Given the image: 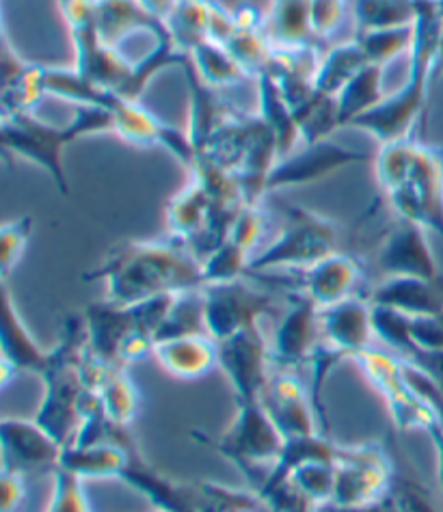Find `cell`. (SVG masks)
<instances>
[{"label": "cell", "mask_w": 443, "mask_h": 512, "mask_svg": "<svg viewBox=\"0 0 443 512\" xmlns=\"http://www.w3.org/2000/svg\"><path fill=\"white\" fill-rule=\"evenodd\" d=\"M214 204L206 188L191 178L178 195H173L165 210L169 236L186 242L197 255L208 238Z\"/></svg>", "instance_id": "4316f807"}, {"label": "cell", "mask_w": 443, "mask_h": 512, "mask_svg": "<svg viewBox=\"0 0 443 512\" xmlns=\"http://www.w3.org/2000/svg\"><path fill=\"white\" fill-rule=\"evenodd\" d=\"M441 13L435 0H418V18H415V39L409 52L407 78L402 87L387 96L377 109L359 117L351 128L370 134L379 145L400 139H409L424 113L428 91L435 80V59L441 33Z\"/></svg>", "instance_id": "277c9868"}, {"label": "cell", "mask_w": 443, "mask_h": 512, "mask_svg": "<svg viewBox=\"0 0 443 512\" xmlns=\"http://www.w3.org/2000/svg\"><path fill=\"white\" fill-rule=\"evenodd\" d=\"M171 42L180 52H191L210 42V0H180L167 20Z\"/></svg>", "instance_id": "e575fe53"}, {"label": "cell", "mask_w": 443, "mask_h": 512, "mask_svg": "<svg viewBox=\"0 0 443 512\" xmlns=\"http://www.w3.org/2000/svg\"><path fill=\"white\" fill-rule=\"evenodd\" d=\"M223 48L232 52V57L243 65L249 78H260L268 72L273 61V44L268 42L264 29H238Z\"/></svg>", "instance_id": "b9f144b4"}, {"label": "cell", "mask_w": 443, "mask_h": 512, "mask_svg": "<svg viewBox=\"0 0 443 512\" xmlns=\"http://www.w3.org/2000/svg\"><path fill=\"white\" fill-rule=\"evenodd\" d=\"M154 512H163V510H154Z\"/></svg>", "instance_id": "9f6ffc18"}, {"label": "cell", "mask_w": 443, "mask_h": 512, "mask_svg": "<svg viewBox=\"0 0 443 512\" xmlns=\"http://www.w3.org/2000/svg\"><path fill=\"white\" fill-rule=\"evenodd\" d=\"M383 70L385 67L370 63L338 93L342 128H351L359 117L377 109L387 98L383 89Z\"/></svg>", "instance_id": "d6a6232c"}, {"label": "cell", "mask_w": 443, "mask_h": 512, "mask_svg": "<svg viewBox=\"0 0 443 512\" xmlns=\"http://www.w3.org/2000/svg\"><path fill=\"white\" fill-rule=\"evenodd\" d=\"M320 333L329 346L353 361L377 340L370 301L351 296L338 305L320 309Z\"/></svg>", "instance_id": "d6986e66"}, {"label": "cell", "mask_w": 443, "mask_h": 512, "mask_svg": "<svg viewBox=\"0 0 443 512\" xmlns=\"http://www.w3.org/2000/svg\"><path fill=\"white\" fill-rule=\"evenodd\" d=\"M96 5V26L104 44L122 50L130 37L147 33L158 39H169L167 24L152 18L139 0H93Z\"/></svg>", "instance_id": "d4e9b609"}, {"label": "cell", "mask_w": 443, "mask_h": 512, "mask_svg": "<svg viewBox=\"0 0 443 512\" xmlns=\"http://www.w3.org/2000/svg\"><path fill=\"white\" fill-rule=\"evenodd\" d=\"M355 39L361 44V48H364L366 57L372 65L387 67L402 55L409 57L415 39V22L411 26H400V29L361 33L355 35Z\"/></svg>", "instance_id": "7bdbcfd3"}, {"label": "cell", "mask_w": 443, "mask_h": 512, "mask_svg": "<svg viewBox=\"0 0 443 512\" xmlns=\"http://www.w3.org/2000/svg\"><path fill=\"white\" fill-rule=\"evenodd\" d=\"M199 512H275L260 493L238 491L217 482L195 484Z\"/></svg>", "instance_id": "ab89813d"}, {"label": "cell", "mask_w": 443, "mask_h": 512, "mask_svg": "<svg viewBox=\"0 0 443 512\" xmlns=\"http://www.w3.org/2000/svg\"><path fill=\"white\" fill-rule=\"evenodd\" d=\"M394 463H396V469H394V480H392V487H389V493H392V497L398 502L400 510L402 512H441L437 502L433 500L431 491L426 489V484L415 476L409 467H402L396 454H394Z\"/></svg>", "instance_id": "ee69618b"}, {"label": "cell", "mask_w": 443, "mask_h": 512, "mask_svg": "<svg viewBox=\"0 0 443 512\" xmlns=\"http://www.w3.org/2000/svg\"><path fill=\"white\" fill-rule=\"evenodd\" d=\"M357 35L411 26L418 18V0H353Z\"/></svg>", "instance_id": "836d02e7"}, {"label": "cell", "mask_w": 443, "mask_h": 512, "mask_svg": "<svg viewBox=\"0 0 443 512\" xmlns=\"http://www.w3.org/2000/svg\"><path fill=\"white\" fill-rule=\"evenodd\" d=\"M320 512H402L398 502L392 497V493L383 495L381 500L372 502V504H366V506H351V508H344V506H333V504H327L322 506Z\"/></svg>", "instance_id": "681fc988"}, {"label": "cell", "mask_w": 443, "mask_h": 512, "mask_svg": "<svg viewBox=\"0 0 443 512\" xmlns=\"http://www.w3.org/2000/svg\"><path fill=\"white\" fill-rule=\"evenodd\" d=\"M268 227L264 208L245 206L234 221L230 234L204 260V279L208 284H223V281L243 279L249 271L253 249L258 247L260 238Z\"/></svg>", "instance_id": "2e32d148"}, {"label": "cell", "mask_w": 443, "mask_h": 512, "mask_svg": "<svg viewBox=\"0 0 443 512\" xmlns=\"http://www.w3.org/2000/svg\"><path fill=\"white\" fill-rule=\"evenodd\" d=\"M437 3V9H439V13H441V18H443V0H435Z\"/></svg>", "instance_id": "db71d44e"}, {"label": "cell", "mask_w": 443, "mask_h": 512, "mask_svg": "<svg viewBox=\"0 0 443 512\" xmlns=\"http://www.w3.org/2000/svg\"><path fill=\"white\" fill-rule=\"evenodd\" d=\"M260 402L286 441L322 433L314 400L294 370L275 368L262 389Z\"/></svg>", "instance_id": "5bb4252c"}, {"label": "cell", "mask_w": 443, "mask_h": 512, "mask_svg": "<svg viewBox=\"0 0 443 512\" xmlns=\"http://www.w3.org/2000/svg\"><path fill=\"white\" fill-rule=\"evenodd\" d=\"M294 115H297L299 121L303 145L327 141L342 128L338 98L325 96L320 91H316L310 100L299 106Z\"/></svg>", "instance_id": "f35d334b"}, {"label": "cell", "mask_w": 443, "mask_h": 512, "mask_svg": "<svg viewBox=\"0 0 443 512\" xmlns=\"http://www.w3.org/2000/svg\"><path fill=\"white\" fill-rule=\"evenodd\" d=\"M264 33L273 48L318 44L310 22V0H273L266 11Z\"/></svg>", "instance_id": "f546056e"}, {"label": "cell", "mask_w": 443, "mask_h": 512, "mask_svg": "<svg viewBox=\"0 0 443 512\" xmlns=\"http://www.w3.org/2000/svg\"><path fill=\"white\" fill-rule=\"evenodd\" d=\"M178 3H180V0H139V5H141L147 13H150L152 18H156V20H160V22H165V24H167V20L171 18V13L176 11Z\"/></svg>", "instance_id": "f907efd6"}, {"label": "cell", "mask_w": 443, "mask_h": 512, "mask_svg": "<svg viewBox=\"0 0 443 512\" xmlns=\"http://www.w3.org/2000/svg\"><path fill=\"white\" fill-rule=\"evenodd\" d=\"M368 65L370 61L357 39L333 46L327 52H322L316 72V91L338 98V93Z\"/></svg>", "instance_id": "4dcf8cb0"}, {"label": "cell", "mask_w": 443, "mask_h": 512, "mask_svg": "<svg viewBox=\"0 0 443 512\" xmlns=\"http://www.w3.org/2000/svg\"><path fill=\"white\" fill-rule=\"evenodd\" d=\"M100 132H113V117L109 111L93 106H76L72 121L65 126H52L35 113L5 115L0 119L3 150L46 171L63 197L70 195V180L63 163L65 147Z\"/></svg>", "instance_id": "5b68a950"}, {"label": "cell", "mask_w": 443, "mask_h": 512, "mask_svg": "<svg viewBox=\"0 0 443 512\" xmlns=\"http://www.w3.org/2000/svg\"><path fill=\"white\" fill-rule=\"evenodd\" d=\"M346 11L348 0H310V22L318 44L340 29Z\"/></svg>", "instance_id": "7dc6e473"}, {"label": "cell", "mask_w": 443, "mask_h": 512, "mask_svg": "<svg viewBox=\"0 0 443 512\" xmlns=\"http://www.w3.org/2000/svg\"><path fill=\"white\" fill-rule=\"evenodd\" d=\"M46 512H91L85 482L70 471H52V495Z\"/></svg>", "instance_id": "f6af8a7d"}, {"label": "cell", "mask_w": 443, "mask_h": 512, "mask_svg": "<svg viewBox=\"0 0 443 512\" xmlns=\"http://www.w3.org/2000/svg\"><path fill=\"white\" fill-rule=\"evenodd\" d=\"M219 368L230 381L236 404L260 400L262 389L271 376L273 350L266 342L260 325L238 331L217 342Z\"/></svg>", "instance_id": "8fae6325"}, {"label": "cell", "mask_w": 443, "mask_h": 512, "mask_svg": "<svg viewBox=\"0 0 443 512\" xmlns=\"http://www.w3.org/2000/svg\"><path fill=\"white\" fill-rule=\"evenodd\" d=\"M374 175L398 221L443 238V147L418 139L379 145Z\"/></svg>", "instance_id": "7a4b0ae2"}, {"label": "cell", "mask_w": 443, "mask_h": 512, "mask_svg": "<svg viewBox=\"0 0 443 512\" xmlns=\"http://www.w3.org/2000/svg\"><path fill=\"white\" fill-rule=\"evenodd\" d=\"M87 329L83 316H67L59 344L48 350V363L42 376L44 396L35 420L67 448L74 441L85 417L100 409L98 392L85 381Z\"/></svg>", "instance_id": "3957f363"}, {"label": "cell", "mask_w": 443, "mask_h": 512, "mask_svg": "<svg viewBox=\"0 0 443 512\" xmlns=\"http://www.w3.org/2000/svg\"><path fill=\"white\" fill-rule=\"evenodd\" d=\"M191 61L201 80L214 89L234 87L249 78V74L243 70V65L232 57V52L214 42L197 46L191 52Z\"/></svg>", "instance_id": "8d00e7d4"}, {"label": "cell", "mask_w": 443, "mask_h": 512, "mask_svg": "<svg viewBox=\"0 0 443 512\" xmlns=\"http://www.w3.org/2000/svg\"><path fill=\"white\" fill-rule=\"evenodd\" d=\"M186 335H210L206 325V299L204 288L193 292H182L173 299L169 314L160 327L156 342L171 338H186Z\"/></svg>", "instance_id": "d590c367"}, {"label": "cell", "mask_w": 443, "mask_h": 512, "mask_svg": "<svg viewBox=\"0 0 443 512\" xmlns=\"http://www.w3.org/2000/svg\"><path fill=\"white\" fill-rule=\"evenodd\" d=\"M46 91V65H31L13 78L11 83L3 85L0 102H3V117L5 115H20V113H35L44 98Z\"/></svg>", "instance_id": "60d3db41"}, {"label": "cell", "mask_w": 443, "mask_h": 512, "mask_svg": "<svg viewBox=\"0 0 443 512\" xmlns=\"http://www.w3.org/2000/svg\"><path fill=\"white\" fill-rule=\"evenodd\" d=\"M443 78V22H441V33H439V46H437V59H435V72H433V80L439 83Z\"/></svg>", "instance_id": "f5cc1de1"}, {"label": "cell", "mask_w": 443, "mask_h": 512, "mask_svg": "<svg viewBox=\"0 0 443 512\" xmlns=\"http://www.w3.org/2000/svg\"><path fill=\"white\" fill-rule=\"evenodd\" d=\"M132 448L134 439L128 433V426H119L113 441L93 443V446H67L59 469L70 471L83 482L122 480Z\"/></svg>", "instance_id": "ffe728a7"}, {"label": "cell", "mask_w": 443, "mask_h": 512, "mask_svg": "<svg viewBox=\"0 0 443 512\" xmlns=\"http://www.w3.org/2000/svg\"><path fill=\"white\" fill-rule=\"evenodd\" d=\"M122 482L141 493L156 510L163 512H199L195 484H182L160 474L145 461L137 443L130 452V463L124 469Z\"/></svg>", "instance_id": "7402d4cb"}, {"label": "cell", "mask_w": 443, "mask_h": 512, "mask_svg": "<svg viewBox=\"0 0 443 512\" xmlns=\"http://www.w3.org/2000/svg\"><path fill=\"white\" fill-rule=\"evenodd\" d=\"M100 409L106 420L117 426H130L139 413V389L132 383L128 368H117L98 389Z\"/></svg>", "instance_id": "74e56055"}, {"label": "cell", "mask_w": 443, "mask_h": 512, "mask_svg": "<svg viewBox=\"0 0 443 512\" xmlns=\"http://www.w3.org/2000/svg\"><path fill=\"white\" fill-rule=\"evenodd\" d=\"M431 439L435 443V452H437V476H439V484L443 489V426H437L435 430H431Z\"/></svg>", "instance_id": "816d5d0a"}, {"label": "cell", "mask_w": 443, "mask_h": 512, "mask_svg": "<svg viewBox=\"0 0 443 512\" xmlns=\"http://www.w3.org/2000/svg\"><path fill=\"white\" fill-rule=\"evenodd\" d=\"M109 113L113 117V134L122 141L134 147H163L186 169L193 167L197 152L189 134L165 124L150 109H145L141 100H128L117 93Z\"/></svg>", "instance_id": "4fadbf2b"}, {"label": "cell", "mask_w": 443, "mask_h": 512, "mask_svg": "<svg viewBox=\"0 0 443 512\" xmlns=\"http://www.w3.org/2000/svg\"><path fill=\"white\" fill-rule=\"evenodd\" d=\"M366 163H374V156L355 150V147H346L333 139L303 145L277 160L271 175H268L266 191L273 193L281 191V188L307 186L325 180L342 169Z\"/></svg>", "instance_id": "7c38bea8"}, {"label": "cell", "mask_w": 443, "mask_h": 512, "mask_svg": "<svg viewBox=\"0 0 443 512\" xmlns=\"http://www.w3.org/2000/svg\"><path fill=\"white\" fill-rule=\"evenodd\" d=\"M301 294H305L318 309L338 305L351 296L361 284V264L346 253H333L301 271Z\"/></svg>", "instance_id": "603a6c76"}, {"label": "cell", "mask_w": 443, "mask_h": 512, "mask_svg": "<svg viewBox=\"0 0 443 512\" xmlns=\"http://www.w3.org/2000/svg\"><path fill=\"white\" fill-rule=\"evenodd\" d=\"M201 441L234 463L255 484V489H260L266 478L262 469H271L286 446L284 435L279 433L260 400L236 404L234 420L223 430V435Z\"/></svg>", "instance_id": "52a82bcc"}, {"label": "cell", "mask_w": 443, "mask_h": 512, "mask_svg": "<svg viewBox=\"0 0 443 512\" xmlns=\"http://www.w3.org/2000/svg\"><path fill=\"white\" fill-rule=\"evenodd\" d=\"M320 338V309L301 292L290 296L271 344L277 368L297 370L310 363Z\"/></svg>", "instance_id": "e0dca14e"}, {"label": "cell", "mask_w": 443, "mask_h": 512, "mask_svg": "<svg viewBox=\"0 0 443 512\" xmlns=\"http://www.w3.org/2000/svg\"><path fill=\"white\" fill-rule=\"evenodd\" d=\"M0 437H3V469L22 476L59 469L65 446L37 420L5 417L0 424Z\"/></svg>", "instance_id": "9a60e30c"}, {"label": "cell", "mask_w": 443, "mask_h": 512, "mask_svg": "<svg viewBox=\"0 0 443 512\" xmlns=\"http://www.w3.org/2000/svg\"><path fill=\"white\" fill-rule=\"evenodd\" d=\"M255 80H258V115L268 130L273 132L279 158H284L294 150H299V143H303L297 115H294L292 106L271 76L262 74Z\"/></svg>", "instance_id": "f1b7e54d"}, {"label": "cell", "mask_w": 443, "mask_h": 512, "mask_svg": "<svg viewBox=\"0 0 443 512\" xmlns=\"http://www.w3.org/2000/svg\"><path fill=\"white\" fill-rule=\"evenodd\" d=\"M180 70L186 80V91H189V130L186 134H189L195 152H199L212 134L236 115V111H232L230 104L219 96V89L201 80L191 55L184 59Z\"/></svg>", "instance_id": "cb8c5ba5"}, {"label": "cell", "mask_w": 443, "mask_h": 512, "mask_svg": "<svg viewBox=\"0 0 443 512\" xmlns=\"http://www.w3.org/2000/svg\"><path fill=\"white\" fill-rule=\"evenodd\" d=\"M152 357L173 379L197 381L219 366V346L210 335H186L156 342Z\"/></svg>", "instance_id": "484cf974"}, {"label": "cell", "mask_w": 443, "mask_h": 512, "mask_svg": "<svg viewBox=\"0 0 443 512\" xmlns=\"http://www.w3.org/2000/svg\"><path fill=\"white\" fill-rule=\"evenodd\" d=\"M368 301L407 318L437 316L443 314V277H383L381 284L372 288Z\"/></svg>", "instance_id": "44dd1931"}, {"label": "cell", "mask_w": 443, "mask_h": 512, "mask_svg": "<svg viewBox=\"0 0 443 512\" xmlns=\"http://www.w3.org/2000/svg\"><path fill=\"white\" fill-rule=\"evenodd\" d=\"M340 232L331 219L301 206L286 208V225L279 236L255 253L249 262V277L266 275L286 268H305L338 253Z\"/></svg>", "instance_id": "8992f818"}, {"label": "cell", "mask_w": 443, "mask_h": 512, "mask_svg": "<svg viewBox=\"0 0 443 512\" xmlns=\"http://www.w3.org/2000/svg\"><path fill=\"white\" fill-rule=\"evenodd\" d=\"M33 234V219L22 217L16 221H9L0 229V268H3V279L11 275L13 268L18 266L22 255L29 247V240Z\"/></svg>", "instance_id": "bcb514c9"}, {"label": "cell", "mask_w": 443, "mask_h": 512, "mask_svg": "<svg viewBox=\"0 0 443 512\" xmlns=\"http://www.w3.org/2000/svg\"><path fill=\"white\" fill-rule=\"evenodd\" d=\"M0 482H3V491H0L3 493V500H0L3 512H16L26 497V476L16 474V471L3 469Z\"/></svg>", "instance_id": "c3c4849f"}, {"label": "cell", "mask_w": 443, "mask_h": 512, "mask_svg": "<svg viewBox=\"0 0 443 512\" xmlns=\"http://www.w3.org/2000/svg\"><path fill=\"white\" fill-rule=\"evenodd\" d=\"M83 279L102 281L106 301L122 307L206 286L204 262L186 242L173 236L119 242Z\"/></svg>", "instance_id": "6da1fadb"}, {"label": "cell", "mask_w": 443, "mask_h": 512, "mask_svg": "<svg viewBox=\"0 0 443 512\" xmlns=\"http://www.w3.org/2000/svg\"><path fill=\"white\" fill-rule=\"evenodd\" d=\"M46 91L48 96L70 102L74 106H93L109 111L117 93L104 89L80 74L76 67H48L46 65Z\"/></svg>", "instance_id": "1f68e13d"}, {"label": "cell", "mask_w": 443, "mask_h": 512, "mask_svg": "<svg viewBox=\"0 0 443 512\" xmlns=\"http://www.w3.org/2000/svg\"><path fill=\"white\" fill-rule=\"evenodd\" d=\"M305 512H320V508H314V510H305Z\"/></svg>", "instance_id": "11a10c76"}, {"label": "cell", "mask_w": 443, "mask_h": 512, "mask_svg": "<svg viewBox=\"0 0 443 512\" xmlns=\"http://www.w3.org/2000/svg\"><path fill=\"white\" fill-rule=\"evenodd\" d=\"M377 268L383 277H443L426 240V229L409 221H398L389 229L377 251Z\"/></svg>", "instance_id": "ac0fdd59"}, {"label": "cell", "mask_w": 443, "mask_h": 512, "mask_svg": "<svg viewBox=\"0 0 443 512\" xmlns=\"http://www.w3.org/2000/svg\"><path fill=\"white\" fill-rule=\"evenodd\" d=\"M353 361L374 392L383 398L398 430H405V433L426 430V433H431L437 426H443L437 409L411 383L405 361L394 355L392 350H379L372 346L359 353Z\"/></svg>", "instance_id": "ba28073f"}, {"label": "cell", "mask_w": 443, "mask_h": 512, "mask_svg": "<svg viewBox=\"0 0 443 512\" xmlns=\"http://www.w3.org/2000/svg\"><path fill=\"white\" fill-rule=\"evenodd\" d=\"M48 363V350L37 344L33 333L22 320L11 292L3 286V361L0 366L11 368L16 374H42Z\"/></svg>", "instance_id": "83f0119b"}, {"label": "cell", "mask_w": 443, "mask_h": 512, "mask_svg": "<svg viewBox=\"0 0 443 512\" xmlns=\"http://www.w3.org/2000/svg\"><path fill=\"white\" fill-rule=\"evenodd\" d=\"M394 452L383 443L338 446L335 454L333 506H366L389 493L394 480Z\"/></svg>", "instance_id": "9c48e42d"}, {"label": "cell", "mask_w": 443, "mask_h": 512, "mask_svg": "<svg viewBox=\"0 0 443 512\" xmlns=\"http://www.w3.org/2000/svg\"><path fill=\"white\" fill-rule=\"evenodd\" d=\"M206 325L212 340H225L230 335L260 325V320L273 312L275 299L258 286L243 279L204 286Z\"/></svg>", "instance_id": "30bf717a"}]
</instances>
